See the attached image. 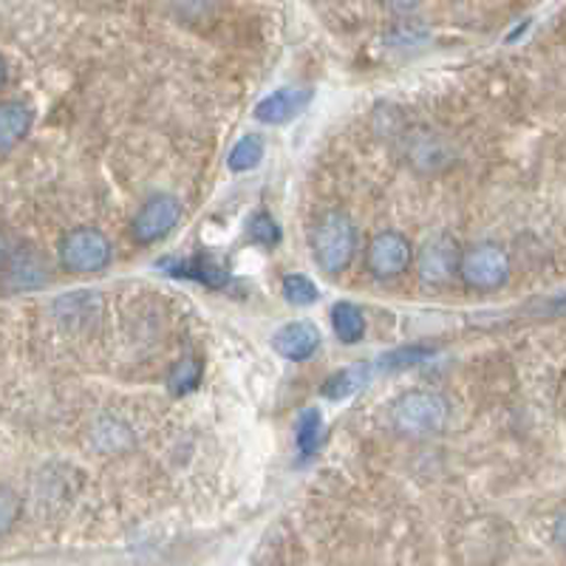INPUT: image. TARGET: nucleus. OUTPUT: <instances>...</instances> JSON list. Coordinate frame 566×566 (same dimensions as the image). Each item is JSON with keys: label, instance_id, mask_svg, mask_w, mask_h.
I'll return each instance as SVG.
<instances>
[{"label": "nucleus", "instance_id": "3", "mask_svg": "<svg viewBox=\"0 0 566 566\" xmlns=\"http://www.w3.org/2000/svg\"><path fill=\"white\" fill-rule=\"evenodd\" d=\"M57 256H60L63 270L71 275H94L109 267L114 250H111L109 236L97 227H75L60 238Z\"/></svg>", "mask_w": 566, "mask_h": 566}, {"label": "nucleus", "instance_id": "15", "mask_svg": "<svg viewBox=\"0 0 566 566\" xmlns=\"http://www.w3.org/2000/svg\"><path fill=\"white\" fill-rule=\"evenodd\" d=\"M324 414L317 408H306L301 417H297L295 424V442H297V453L301 459H312L324 442Z\"/></svg>", "mask_w": 566, "mask_h": 566}, {"label": "nucleus", "instance_id": "9", "mask_svg": "<svg viewBox=\"0 0 566 566\" xmlns=\"http://www.w3.org/2000/svg\"><path fill=\"white\" fill-rule=\"evenodd\" d=\"M312 102L309 88H278L270 97H263L256 105V120L267 125H281V122L295 120L301 111Z\"/></svg>", "mask_w": 566, "mask_h": 566}, {"label": "nucleus", "instance_id": "17", "mask_svg": "<svg viewBox=\"0 0 566 566\" xmlns=\"http://www.w3.org/2000/svg\"><path fill=\"white\" fill-rule=\"evenodd\" d=\"M263 159V139L258 134H247L233 145L229 150V170L236 173H247V170L258 168V162Z\"/></svg>", "mask_w": 566, "mask_h": 566}, {"label": "nucleus", "instance_id": "2", "mask_svg": "<svg viewBox=\"0 0 566 566\" xmlns=\"http://www.w3.org/2000/svg\"><path fill=\"white\" fill-rule=\"evenodd\" d=\"M392 419L405 437H437L451 419V405L437 392H405L394 403Z\"/></svg>", "mask_w": 566, "mask_h": 566}, {"label": "nucleus", "instance_id": "16", "mask_svg": "<svg viewBox=\"0 0 566 566\" xmlns=\"http://www.w3.org/2000/svg\"><path fill=\"white\" fill-rule=\"evenodd\" d=\"M408 159H411L419 170L442 168L448 159V145L433 134H419L417 139H414L411 150H408Z\"/></svg>", "mask_w": 566, "mask_h": 566}, {"label": "nucleus", "instance_id": "6", "mask_svg": "<svg viewBox=\"0 0 566 566\" xmlns=\"http://www.w3.org/2000/svg\"><path fill=\"white\" fill-rule=\"evenodd\" d=\"M414 263V247L411 241L397 233V229H383L369 241L365 250V267L380 281H392V278L403 275Z\"/></svg>", "mask_w": 566, "mask_h": 566}, {"label": "nucleus", "instance_id": "1", "mask_svg": "<svg viewBox=\"0 0 566 566\" xmlns=\"http://www.w3.org/2000/svg\"><path fill=\"white\" fill-rule=\"evenodd\" d=\"M358 224L343 210H326L312 224V256L329 275L349 270L358 252Z\"/></svg>", "mask_w": 566, "mask_h": 566}, {"label": "nucleus", "instance_id": "20", "mask_svg": "<svg viewBox=\"0 0 566 566\" xmlns=\"http://www.w3.org/2000/svg\"><path fill=\"white\" fill-rule=\"evenodd\" d=\"M247 238L267 250V247H275V244L281 241V227H278V222L270 213H258L250 222V227H247Z\"/></svg>", "mask_w": 566, "mask_h": 566}, {"label": "nucleus", "instance_id": "8", "mask_svg": "<svg viewBox=\"0 0 566 566\" xmlns=\"http://www.w3.org/2000/svg\"><path fill=\"white\" fill-rule=\"evenodd\" d=\"M0 278L7 290H41L48 283V267L41 252H34L32 247H21V250L0 252Z\"/></svg>", "mask_w": 566, "mask_h": 566}, {"label": "nucleus", "instance_id": "10", "mask_svg": "<svg viewBox=\"0 0 566 566\" xmlns=\"http://www.w3.org/2000/svg\"><path fill=\"white\" fill-rule=\"evenodd\" d=\"M272 346L281 358L286 360H309L317 349H320V331L309 320H295V324H286L275 331Z\"/></svg>", "mask_w": 566, "mask_h": 566}, {"label": "nucleus", "instance_id": "21", "mask_svg": "<svg viewBox=\"0 0 566 566\" xmlns=\"http://www.w3.org/2000/svg\"><path fill=\"white\" fill-rule=\"evenodd\" d=\"M433 354V349H422V346H405V349L392 351V354H385L383 360L377 363V369L383 371H399V369H411V365L422 363Z\"/></svg>", "mask_w": 566, "mask_h": 566}, {"label": "nucleus", "instance_id": "19", "mask_svg": "<svg viewBox=\"0 0 566 566\" xmlns=\"http://www.w3.org/2000/svg\"><path fill=\"white\" fill-rule=\"evenodd\" d=\"M281 290H283V297H286L292 306H309L315 304L317 295H320L315 281H309V278L301 275V272H292V275L283 278Z\"/></svg>", "mask_w": 566, "mask_h": 566}, {"label": "nucleus", "instance_id": "24", "mask_svg": "<svg viewBox=\"0 0 566 566\" xmlns=\"http://www.w3.org/2000/svg\"><path fill=\"white\" fill-rule=\"evenodd\" d=\"M7 75H9L7 60H3V57H0V88H3V82H7Z\"/></svg>", "mask_w": 566, "mask_h": 566}, {"label": "nucleus", "instance_id": "22", "mask_svg": "<svg viewBox=\"0 0 566 566\" xmlns=\"http://www.w3.org/2000/svg\"><path fill=\"white\" fill-rule=\"evenodd\" d=\"M21 519V496L12 487L0 485V539L9 535Z\"/></svg>", "mask_w": 566, "mask_h": 566}, {"label": "nucleus", "instance_id": "23", "mask_svg": "<svg viewBox=\"0 0 566 566\" xmlns=\"http://www.w3.org/2000/svg\"><path fill=\"white\" fill-rule=\"evenodd\" d=\"M553 541L558 544L561 553H566V512H561L553 524Z\"/></svg>", "mask_w": 566, "mask_h": 566}, {"label": "nucleus", "instance_id": "14", "mask_svg": "<svg viewBox=\"0 0 566 566\" xmlns=\"http://www.w3.org/2000/svg\"><path fill=\"white\" fill-rule=\"evenodd\" d=\"M371 377V365L369 363H354L349 369H340L338 374H331L324 385V397L329 399H346L354 392H360Z\"/></svg>", "mask_w": 566, "mask_h": 566}, {"label": "nucleus", "instance_id": "7", "mask_svg": "<svg viewBox=\"0 0 566 566\" xmlns=\"http://www.w3.org/2000/svg\"><path fill=\"white\" fill-rule=\"evenodd\" d=\"M462 250L451 236H437L417 256V275L428 286H445L459 275Z\"/></svg>", "mask_w": 566, "mask_h": 566}, {"label": "nucleus", "instance_id": "18", "mask_svg": "<svg viewBox=\"0 0 566 566\" xmlns=\"http://www.w3.org/2000/svg\"><path fill=\"white\" fill-rule=\"evenodd\" d=\"M199 380H202V363L190 354V358H182L173 365L168 377V388L173 397H184V394L196 392Z\"/></svg>", "mask_w": 566, "mask_h": 566}, {"label": "nucleus", "instance_id": "12", "mask_svg": "<svg viewBox=\"0 0 566 566\" xmlns=\"http://www.w3.org/2000/svg\"><path fill=\"white\" fill-rule=\"evenodd\" d=\"M162 267L165 270H170L168 275H188L193 278V281L207 283V286H213V290H218V286H224V283L229 281L227 267L210 256L190 258V261H179V258H176V261H162Z\"/></svg>", "mask_w": 566, "mask_h": 566}, {"label": "nucleus", "instance_id": "13", "mask_svg": "<svg viewBox=\"0 0 566 566\" xmlns=\"http://www.w3.org/2000/svg\"><path fill=\"white\" fill-rule=\"evenodd\" d=\"M331 326H335V335H338L340 343H360L365 335L363 309L349 304V301H340V304L331 306Z\"/></svg>", "mask_w": 566, "mask_h": 566}, {"label": "nucleus", "instance_id": "11", "mask_svg": "<svg viewBox=\"0 0 566 566\" xmlns=\"http://www.w3.org/2000/svg\"><path fill=\"white\" fill-rule=\"evenodd\" d=\"M34 114L26 102H0V154L21 145L32 131Z\"/></svg>", "mask_w": 566, "mask_h": 566}, {"label": "nucleus", "instance_id": "5", "mask_svg": "<svg viewBox=\"0 0 566 566\" xmlns=\"http://www.w3.org/2000/svg\"><path fill=\"white\" fill-rule=\"evenodd\" d=\"M182 218V204L179 199L170 196V193H156L148 202L142 204L139 213L131 222V236L136 244H156L168 238Z\"/></svg>", "mask_w": 566, "mask_h": 566}, {"label": "nucleus", "instance_id": "4", "mask_svg": "<svg viewBox=\"0 0 566 566\" xmlns=\"http://www.w3.org/2000/svg\"><path fill=\"white\" fill-rule=\"evenodd\" d=\"M510 256L501 244L493 241L473 244L471 250L462 252V263H459V278L476 292L501 290L510 281Z\"/></svg>", "mask_w": 566, "mask_h": 566}]
</instances>
